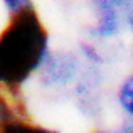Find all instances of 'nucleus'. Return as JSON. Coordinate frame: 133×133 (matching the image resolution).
Instances as JSON below:
<instances>
[{
  "mask_svg": "<svg viewBox=\"0 0 133 133\" xmlns=\"http://www.w3.org/2000/svg\"><path fill=\"white\" fill-rule=\"evenodd\" d=\"M51 49V34L37 10L9 19L0 30V88L22 91Z\"/></svg>",
  "mask_w": 133,
  "mask_h": 133,
  "instance_id": "f257e3e1",
  "label": "nucleus"
},
{
  "mask_svg": "<svg viewBox=\"0 0 133 133\" xmlns=\"http://www.w3.org/2000/svg\"><path fill=\"white\" fill-rule=\"evenodd\" d=\"M88 5L93 17L88 39L106 45L133 29V0H88Z\"/></svg>",
  "mask_w": 133,
  "mask_h": 133,
  "instance_id": "f03ea898",
  "label": "nucleus"
},
{
  "mask_svg": "<svg viewBox=\"0 0 133 133\" xmlns=\"http://www.w3.org/2000/svg\"><path fill=\"white\" fill-rule=\"evenodd\" d=\"M83 71L84 62L81 61L76 51L51 49L36 79L44 91L52 94H62L71 93L81 78Z\"/></svg>",
  "mask_w": 133,
  "mask_h": 133,
  "instance_id": "7ed1b4c3",
  "label": "nucleus"
},
{
  "mask_svg": "<svg viewBox=\"0 0 133 133\" xmlns=\"http://www.w3.org/2000/svg\"><path fill=\"white\" fill-rule=\"evenodd\" d=\"M20 120H29L25 103L22 99V91L0 88V130Z\"/></svg>",
  "mask_w": 133,
  "mask_h": 133,
  "instance_id": "20e7f679",
  "label": "nucleus"
},
{
  "mask_svg": "<svg viewBox=\"0 0 133 133\" xmlns=\"http://www.w3.org/2000/svg\"><path fill=\"white\" fill-rule=\"evenodd\" d=\"M118 108L127 116V121L133 123V71L128 72L120 83H118L116 93H115Z\"/></svg>",
  "mask_w": 133,
  "mask_h": 133,
  "instance_id": "39448f33",
  "label": "nucleus"
},
{
  "mask_svg": "<svg viewBox=\"0 0 133 133\" xmlns=\"http://www.w3.org/2000/svg\"><path fill=\"white\" fill-rule=\"evenodd\" d=\"M0 133H61V131L45 128L42 125H36L30 120H20V121H15V123L3 127L0 130Z\"/></svg>",
  "mask_w": 133,
  "mask_h": 133,
  "instance_id": "423d86ee",
  "label": "nucleus"
},
{
  "mask_svg": "<svg viewBox=\"0 0 133 133\" xmlns=\"http://www.w3.org/2000/svg\"><path fill=\"white\" fill-rule=\"evenodd\" d=\"M2 5L5 9L9 19L14 17H20L25 14L36 12V2L34 0H2Z\"/></svg>",
  "mask_w": 133,
  "mask_h": 133,
  "instance_id": "0eeeda50",
  "label": "nucleus"
},
{
  "mask_svg": "<svg viewBox=\"0 0 133 133\" xmlns=\"http://www.w3.org/2000/svg\"><path fill=\"white\" fill-rule=\"evenodd\" d=\"M94 133H133V123L127 121V123H123L120 128H115V130H98Z\"/></svg>",
  "mask_w": 133,
  "mask_h": 133,
  "instance_id": "6e6552de",
  "label": "nucleus"
},
{
  "mask_svg": "<svg viewBox=\"0 0 133 133\" xmlns=\"http://www.w3.org/2000/svg\"><path fill=\"white\" fill-rule=\"evenodd\" d=\"M130 51H131V54H133V29L130 30Z\"/></svg>",
  "mask_w": 133,
  "mask_h": 133,
  "instance_id": "1a4fd4ad",
  "label": "nucleus"
}]
</instances>
